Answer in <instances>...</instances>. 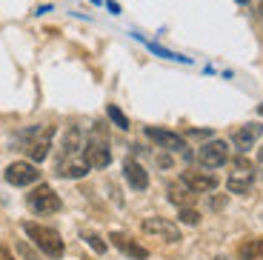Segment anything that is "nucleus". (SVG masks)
<instances>
[{"label":"nucleus","instance_id":"f03ea898","mask_svg":"<svg viewBox=\"0 0 263 260\" xmlns=\"http://www.w3.org/2000/svg\"><path fill=\"white\" fill-rule=\"evenodd\" d=\"M252 183H255V166H252L243 155L235 157V163H232V175H229V180H226L229 192L232 195H246V192L252 189Z\"/></svg>","mask_w":263,"mask_h":260},{"label":"nucleus","instance_id":"2eb2a0df","mask_svg":"<svg viewBox=\"0 0 263 260\" xmlns=\"http://www.w3.org/2000/svg\"><path fill=\"white\" fill-rule=\"evenodd\" d=\"M166 192H169V200H172V203H178L180 209H183V206H192V203H195V192H192V189L186 186L183 180L169 183V189H166Z\"/></svg>","mask_w":263,"mask_h":260},{"label":"nucleus","instance_id":"423d86ee","mask_svg":"<svg viewBox=\"0 0 263 260\" xmlns=\"http://www.w3.org/2000/svg\"><path fill=\"white\" fill-rule=\"evenodd\" d=\"M229 160V146L223 140H212L206 143L203 149L197 152V163L203 166V169H217V166H223Z\"/></svg>","mask_w":263,"mask_h":260},{"label":"nucleus","instance_id":"dca6fc26","mask_svg":"<svg viewBox=\"0 0 263 260\" xmlns=\"http://www.w3.org/2000/svg\"><path fill=\"white\" fill-rule=\"evenodd\" d=\"M237 257L240 260H263V237H249L237 246Z\"/></svg>","mask_w":263,"mask_h":260},{"label":"nucleus","instance_id":"4468645a","mask_svg":"<svg viewBox=\"0 0 263 260\" xmlns=\"http://www.w3.org/2000/svg\"><path fill=\"white\" fill-rule=\"evenodd\" d=\"M123 175H126V180H129V186L132 189H140L143 192L146 186H149V175H146V169L140 166L138 160H123Z\"/></svg>","mask_w":263,"mask_h":260},{"label":"nucleus","instance_id":"39448f33","mask_svg":"<svg viewBox=\"0 0 263 260\" xmlns=\"http://www.w3.org/2000/svg\"><path fill=\"white\" fill-rule=\"evenodd\" d=\"M83 157L86 163L92 166V169H106L109 163H112V152H109V143H106L103 137H89V143L83 146Z\"/></svg>","mask_w":263,"mask_h":260},{"label":"nucleus","instance_id":"7ed1b4c3","mask_svg":"<svg viewBox=\"0 0 263 260\" xmlns=\"http://www.w3.org/2000/svg\"><path fill=\"white\" fill-rule=\"evenodd\" d=\"M52 135H54L52 126H37V129L26 132V140H23L26 155L32 157V160H46L49 146H52Z\"/></svg>","mask_w":263,"mask_h":260},{"label":"nucleus","instance_id":"a211bd4d","mask_svg":"<svg viewBox=\"0 0 263 260\" xmlns=\"http://www.w3.org/2000/svg\"><path fill=\"white\" fill-rule=\"evenodd\" d=\"M180 220H183V223H189V226H197V223H200V215H197L195 209L183 206V209H180Z\"/></svg>","mask_w":263,"mask_h":260},{"label":"nucleus","instance_id":"f257e3e1","mask_svg":"<svg viewBox=\"0 0 263 260\" xmlns=\"http://www.w3.org/2000/svg\"><path fill=\"white\" fill-rule=\"evenodd\" d=\"M23 232L29 234V240L46 254V257H54V260L63 257L66 246H63V240H60V234L54 232V229L40 226V223H23Z\"/></svg>","mask_w":263,"mask_h":260},{"label":"nucleus","instance_id":"1a4fd4ad","mask_svg":"<svg viewBox=\"0 0 263 260\" xmlns=\"http://www.w3.org/2000/svg\"><path fill=\"white\" fill-rule=\"evenodd\" d=\"M146 137H149V140H155L158 146H163V149L183 152V155H186V140L180 135H175V132H166V129H155V126H149V129H146Z\"/></svg>","mask_w":263,"mask_h":260},{"label":"nucleus","instance_id":"aec40b11","mask_svg":"<svg viewBox=\"0 0 263 260\" xmlns=\"http://www.w3.org/2000/svg\"><path fill=\"white\" fill-rule=\"evenodd\" d=\"M0 260H14V257H12V252H9L6 246H0Z\"/></svg>","mask_w":263,"mask_h":260},{"label":"nucleus","instance_id":"9d476101","mask_svg":"<svg viewBox=\"0 0 263 260\" xmlns=\"http://www.w3.org/2000/svg\"><path fill=\"white\" fill-rule=\"evenodd\" d=\"M89 169H92V166L86 163V157H78V152H74V155H63V160L58 163L60 177H83Z\"/></svg>","mask_w":263,"mask_h":260},{"label":"nucleus","instance_id":"6e6552de","mask_svg":"<svg viewBox=\"0 0 263 260\" xmlns=\"http://www.w3.org/2000/svg\"><path fill=\"white\" fill-rule=\"evenodd\" d=\"M37 177H40V172H37L34 163L17 160L6 169V183H12V186H29V183H34Z\"/></svg>","mask_w":263,"mask_h":260},{"label":"nucleus","instance_id":"412c9836","mask_svg":"<svg viewBox=\"0 0 263 260\" xmlns=\"http://www.w3.org/2000/svg\"><path fill=\"white\" fill-rule=\"evenodd\" d=\"M257 112H260V115H263V103H260V106H257Z\"/></svg>","mask_w":263,"mask_h":260},{"label":"nucleus","instance_id":"f8f14e48","mask_svg":"<svg viewBox=\"0 0 263 260\" xmlns=\"http://www.w3.org/2000/svg\"><path fill=\"white\" fill-rule=\"evenodd\" d=\"M180 180H183L186 186L195 192V195L217 189V177H215V175H206V172H183V177H180Z\"/></svg>","mask_w":263,"mask_h":260},{"label":"nucleus","instance_id":"0eeeda50","mask_svg":"<svg viewBox=\"0 0 263 260\" xmlns=\"http://www.w3.org/2000/svg\"><path fill=\"white\" fill-rule=\"evenodd\" d=\"M143 232L146 234H158L166 243H178L180 240V229L175 223H169L166 217H146L143 220Z\"/></svg>","mask_w":263,"mask_h":260},{"label":"nucleus","instance_id":"f3484780","mask_svg":"<svg viewBox=\"0 0 263 260\" xmlns=\"http://www.w3.org/2000/svg\"><path fill=\"white\" fill-rule=\"evenodd\" d=\"M106 112H109V117H112L115 123H118V129H123V132L129 129V117H126L123 112L118 109V106H109V109H106Z\"/></svg>","mask_w":263,"mask_h":260},{"label":"nucleus","instance_id":"6ab92c4d","mask_svg":"<svg viewBox=\"0 0 263 260\" xmlns=\"http://www.w3.org/2000/svg\"><path fill=\"white\" fill-rule=\"evenodd\" d=\"M86 243H89V246H92V249H95V252H98V254H103V252H106V243L100 240L98 234H86Z\"/></svg>","mask_w":263,"mask_h":260},{"label":"nucleus","instance_id":"ddd939ff","mask_svg":"<svg viewBox=\"0 0 263 260\" xmlns=\"http://www.w3.org/2000/svg\"><path fill=\"white\" fill-rule=\"evenodd\" d=\"M263 135V126H257V123H246V126H240V129L232 135V140H235V146L240 152H246V149H252L255 146V140Z\"/></svg>","mask_w":263,"mask_h":260},{"label":"nucleus","instance_id":"9b49d317","mask_svg":"<svg viewBox=\"0 0 263 260\" xmlns=\"http://www.w3.org/2000/svg\"><path fill=\"white\" fill-rule=\"evenodd\" d=\"M109 240H112L115 249H120L123 254H129V257H135V260H146V257H149V252H146L143 246H138V243L132 240L129 234H123V232H112V234H109Z\"/></svg>","mask_w":263,"mask_h":260},{"label":"nucleus","instance_id":"4be33fe9","mask_svg":"<svg viewBox=\"0 0 263 260\" xmlns=\"http://www.w3.org/2000/svg\"><path fill=\"white\" fill-rule=\"evenodd\" d=\"M260 163H263V146H260Z\"/></svg>","mask_w":263,"mask_h":260},{"label":"nucleus","instance_id":"20e7f679","mask_svg":"<svg viewBox=\"0 0 263 260\" xmlns=\"http://www.w3.org/2000/svg\"><path fill=\"white\" fill-rule=\"evenodd\" d=\"M26 203L34 215H54V212H60V197L54 195L52 186H37L26 197Z\"/></svg>","mask_w":263,"mask_h":260}]
</instances>
